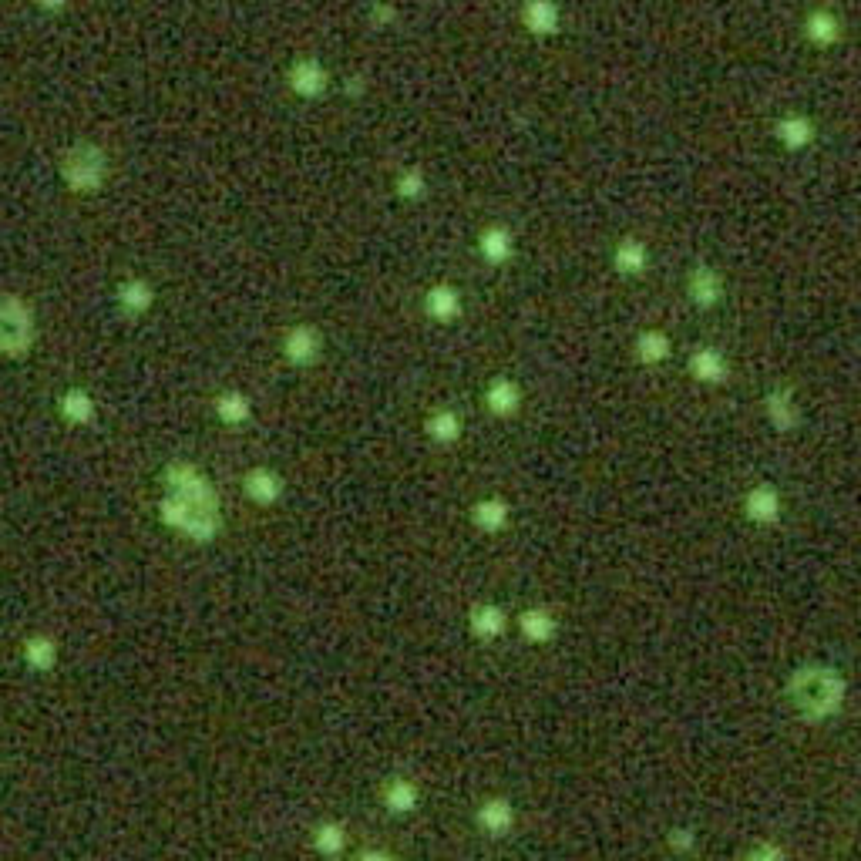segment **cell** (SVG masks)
<instances>
[{"label": "cell", "mask_w": 861, "mask_h": 861, "mask_svg": "<svg viewBox=\"0 0 861 861\" xmlns=\"http://www.w3.org/2000/svg\"><path fill=\"white\" fill-rule=\"evenodd\" d=\"M165 498L159 502L162 522L192 542H212L222 529V508L212 481L192 461H172L165 468Z\"/></svg>", "instance_id": "1"}, {"label": "cell", "mask_w": 861, "mask_h": 861, "mask_svg": "<svg viewBox=\"0 0 861 861\" xmlns=\"http://www.w3.org/2000/svg\"><path fill=\"white\" fill-rule=\"evenodd\" d=\"M105 175H108V159L98 145L91 142H78L64 152L61 159V179L68 189L74 192H98L105 185Z\"/></svg>", "instance_id": "2"}, {"label": "cell", "mask_w": 861, "mask_h": 861, "mask_svg": "<svg viewBox=\"0 0 861 861\" xmlns=\"http://www.w3.org/2000/svg\"><path fill=\"white\" fill-rule=\"evenodd\" d=\"M34 347V313L21 296H0V354L24 357Z\"/></svg>", "instance_id": "3"}, {"label": "cell", "mask_w": 861, "mask_h": 861, "mask_svg": "<svg viewBox=\"0 0 861 861\" xmlns=\"http://www.w3.org/2000/svg\"><path fill=\"white\" fill-rule=\"evenodd\" d=\"M801 34H804V41H808L814 51H831L835 44H841V37H845V21H841V17L831 11V7L818 4V7H811V11L804 14Z\"/></svg>", "instance_id": "4"}, {"label": "cell", "mask_w": 861, "mask_h": 861, "mask_svg": "<svg viewBox=\"0 0 861 861\" xmlns=\"http://www.w3.org/2000/svg\"><path fill=\"white\" fill-rule=\"evenodd\" d=\"M814 138H818V125H814V118L804 115V111H784L774 122V142L781 145L784 152H804Z\"/></svg>", "instance_id": "5"}, {"label": "cell", "mask_w": 861, "mask_h": 861, "mask_svg": "<svg viewBox=\"0 0 861 861\" xmlns=\"http://www.w3.org/2000/svg\"><path fill=\"white\" fill-rule=\"evenodd\" d=\"M323 350V337L317 327H310V323H296V327L286 330L283 337V357L290 360L293 367H310L317 364Z\"/></svg>", "instance_id": "6"}, {"label": "cell", "mask_w": 861, "mask_h": 861, "mask_svg": "<svg viewBox=\"0 0 861 861\" xmlns=\"http://www.w3.org/2000/svg\"><path fill=\"white\" fill-rule=\"evenodd\" d=\"M290 88L300 98H320L330 88V74L320 58H296L290 68Z\"/></svg>", "instance_id": "7"}, {"label": "cell", "mask_w": 861, "mask_h": 861, "mask_svg": "<svg viewBox=\"0 0 861 861\" xmlns=\"http://www.w3.org/2000/svg\"><path fill=\"white\" fill-rule=\"evenodd\" d=\"M522 27L532 37H552L562 27V11L555 0H525L522 4Z\"/></svg>", "instance_id": "8"}, {"label": "cell", "mask_w": 861, "mask_h": 861, "mask_svg": "<svg viewBox=\"0 0 861 861\" xmlns=\"http://www.w3.org/2000/svg\"><path fill=\"white\" fill-rule=\"evenodd\" d=\"M243 492L253 505H263L270 508L280 502L283 495V478L276 475L273 468H249L246 478H243Z\"/></svg>", "instance_id": "9"}, {"label": "cell", "mask_w": 861, "mask_h": 861, "mask_svg": "<svg viewBox=\"0 0 861 861\" xmlns=\"http://www.w3.org/2000/svg\"><path fill=\"white\" fill-rule=\"evenodd\" d=\"M478 253L485 256V263H492V266L508 263V259L515 256V236H512V229L502 226V222H492V226H485V229H481V236H478Z\"/></svg>", "instance_id": "10"}, {"label": "cell", "mask_w": 861, "mask_h": 861, "mask_svg": "<svg viewBox=\"0 0 861 861\" xmlns=\"http://www.w3.org/2000/svg\"><path fill=\"white\" fill-rule=\"evenodd\" d=\"M687 293L697 307H714L724 296V280L714 266H693L690 276H687Z\"/></svg>", "instance_id": "11"}, {"label": "cell", "mask_w": 861, "mask_h": 861, "mask_svg": "<svg viewBox=\"0 0 861 861\" xmlns=\"http://www.w3.org/2000/svg\"><path fill=\"white\" fill-rule=\"evenodd\" d=\"M613 266H616V273H623V276H643L646 266H650V249L636 236L619 239L613 249Z\"/></svg>", "instance_id": "12"}, {"label": "cell", "mask_w": 861, "mask_h": 861, "mask_svg": "<svg viewBox=\"0 0 861 861\" xmlns=\"http://www.w3.org/2000/svg\"><path fill=\"white\" fill-rule=\"evenodd\" d=\"M58 414L68 424H78V428H85V424L95 421L98 414V404L95 397H91L85 387H71V391H64L58 397Z\"/></svg>", "instance_id": "13"}, {"label": "cell", "mask_w": 861, "mask_h": 861, "mask_svg": "<svg viewBox=\"0 0 861 861\" xmlns=\"http://www.w3.org/2000/svg\"><path fill=\"white\" fill-rule=\"evenodd\" d=\"M424 310H428V317L438 320V323L458 320L461 317V293L448 283L431 286L428 296H424Z\"/></svg>", "instance_id": "14"}, {"label": "cell", "mask_w": 861, "mask_h": 861, "mask_svg": "<svg viewBox=\"0 0 861 861\" xmlns=\"http://www.w3.org/2000/svg\"><path fill=\"white\" fill-rule=\"evenodd\" d=\"M24 663L37 673H48L58 663V643L48 633H34L24 640Z\"/></svg>", "instance_id": "15"}, {"label": "cell", "mask_w": 861, "mask_h": 861, "mask_svg": "<svg viewBox=\"0 0 861 861\" xmlns=\"http://www.w3.org/2000/svg\"><path fill=\"white\" fill-rule=\"evenodd\" d=\"M216 418L229 424V428H239V424L253 418V401L243 391H222L216 397Z\"/></svg>", "instance_id": "16"}, {"label": "cell", "mask_w": 861, "mask_h": 861, "mask_svg": "<svg viewBox=\"0 0 861 861\" xmlns=\"http://www.w3.org/2000/svg\"><path fill=\"white\" fill-rule=\"evenodd\" d=\"M421 794H418V784L407 781V777H394L391 784L384 788V808L391 814H411L418 808Z\"/></svg>", "instance_id": "17"}, {"label": "cell", "mask_w": 861, "mask_h": 861, "mask_svg": "<svg viewBox=\"0 0 861 861\" xmlns=\"http://www.w3.org/2000/svg\"><path fill=\"white\" fill-rule=\"evenodd\" d=\"M468 626L478 640H495V636H502V629H505V613L492 603H481V606L471 609Z\"/></svg>", "instance_id": "18"}, {"label": "cell", "mask_w": 861, "mask_h": 861, "mask_svg": "<svg viewBox=\"0 0 861 861\" xmlns=\"http://www.w3.org/2000/svg\"><path fill=\"white\" fill-rule=\"evenodd\" d=\"M152 300H155V290L145 280H138V276H132V280H125L122 286H118V307L135 313V317L152 307Z\"/></svg>", "instance_id": "19"}, {"label": "cell", "mask_w": 861, "mask_h": 861, "mask_svg": "<svg viewBox=\"0 0 861 861\" xmlns=\"http://www.w3.org/2000/svg\"><path fill=\"white\" fill-rule=\"evenodd\" d=\"M478 825L488 831V835H505L512 828V804L505 798H492L478 808Z\"/></svg>", "instance_id": "20"}, {"label": "cell", "mask_w": 861, "mask_h": 861, "mask_svg": "<svg viewBox=\"0 0 861 861\" xmlns=\"http://www.w3.org/2000/svg\"><path fill=\"white\" fill-rule=\"evenodd\" d=\"M518 404H522V394H518V387L512 381L498 377V381L488 384V407H492V414L508 418V414L518 411Z\"/></svg>", "instance_id": "21"}, {"label": "cell", "mask_w": 861, "mask_h": 861, "mask_svg": "<svg viewBox=\"0 0 861 861\" xmlns=\"http://www.w3.org/2000/svg\"><path fill=\"white\" fill-rule=\"evenodd\" d=\"M471 518H475L478 529L498 532V529H505V522H508V505L498 502V498H481V502L471 508Z\"/></svg>", "instance_id": "22"}, {"label": "cell", "mask_w": 861, "mask_h": 861, "mask_svg": "<svg viewBox=\"0 0 861 861\" xmlns=\"http://www.w3.org/2000/svg\"><path fill=\"white\" fill-rule=\"evenodd\" d=\"M313 848H317L320 855H340V851L347 848L344 825H337V821H323V825H317V831H313Z\"/></svg>", "instance_id": "23"}, {"label": "cell", "mask_w": 861, "mask_h": 861, "mask_svg": "<svg viewBox=\"0 0 861 861\" xmlns=\"http://www.w3.org/2000/svg\"><path fill=\"white\" fill-rule=\"evenodd\" d=\"M428 434L438 444H455L461 438V418L455 411H434L428 418Z\"/></svg>", "instance_id": "24"}, {"label": "cell", "mask_w": 861, "mask_h": 861, "mask_svg": "<svg viewBox=\"0 0 861 861\" xmlns=\"http://www.w3.org/2000/svg\"><path fill=\"white\" fill-rule=\"evenodd\" d=\"M552 629H555V623H552V616L545 613V609H529V613L522 616V633L529 636V640H549L552 636Z\"/></svg>", "instance_id": "25"}, {"label": "cell", "mask_w": 861, "mask_h": 861, "mask_svg": "<svg viewBox=\"0 0 861 861\" xmlns=\"http://www.w3.org/2000/svg\"><path fill=\"white\" fill-rule=\"evenodd\" d=\"M397 192H401L404 199L424 196V172L418 169V165H411V169H404L401 175H397Z\"/></svg>", "instance_id": "26"}, {"label": "cell", "mask_w": 861, "mask_h": 861, "mask_svg": "<svg viewBox=\"0 0 861 861\" xmlns=\"http://www.w3.org/2000/svg\"><path fill=\"white\" fill-rule=\"evenodd\" d=\"M693 370H697L700 377H720L724 374V360H720L717 350H700V354L693 357Z\"/></svg>", "instance_id": "27"}, {"label": "cell", "mask_w": 861, "mask_h": 861, "mask_svg": "<svg viewBox=\"0 0 861 861\" xmlns=\"http://www.w3.org/2000/svg\"><path fill=\"white\" fill-rule=\"evenodd\" d=\"M666 350H670V340H666L660 330H650V333H643V337H640V354L646 360H660Z\"/></svg>", "instance_id": "28"}, {"label": "cell", "mask_w": 861, "mask_h": 861, "mask_svg": "<svg viewBox=\"0 0 861 861\" xmlns=\"http://www.w3.org/2000/svg\"><path fill=\"white\" fill-rule=\"evenodd\" d=\"M354 861H394L387 851H364V855H357Z\"/></svg>", "instance_id": "29"}, {"label": "cell", "mask_w": 861, "mask_h": 861, "mask_svg": "<svg viewBox=\"0 0 861 861\" xmlns=\"http://www.w3.org/2000/svg\"><path fill=\"white\" fill-rule=\"evenodd\" d=\"M391 17H394L391 7L381 4V7H377V11H374V24H387V21H391Z\"/></svg>", "instance_id": "30"}, {"label": "cell", "mask_w": 861, "mask_h": 861, "mask_svg": "<svg viewBox=\"0 0 861 861\" xmlns=\"http://www.w3.org/2000/svg\"><path fill=\"white\" fill-rule=\"evenodd\" d=\"M68 4V0H37V7H41V11H61V7Z\"/></svg>", "instance_id": "31"}]
</instances>
